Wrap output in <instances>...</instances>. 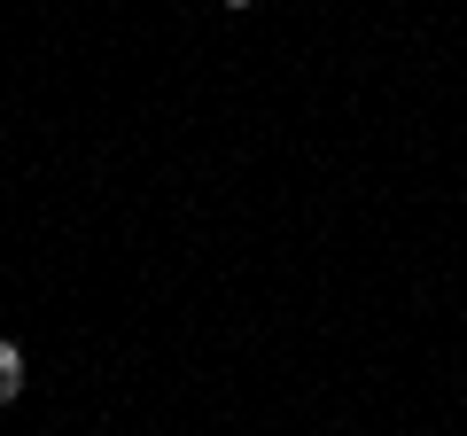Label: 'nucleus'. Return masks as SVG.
<instances>
[{
	"instance_id": "nucleus-1",
	"label": "nucleus",
	"mask_w": 467,
	"mask_h": 436,
	"mask_svg": "<svg viewBox=\"0 0 467 436\" xmlns=\"http://www.w3.org/2000/svg\"><path fill=\"white\" fill-rule=\"evenodd\" d=\"M16 398H24V351L0 336V405H16Z\"/></svg>"
},
{
	"instance_id": "nucleus-2",
	"label": "nucleus",
	"mask_w": 467,
	"mask_h": 436,
	"mask_svg": "<svg viewBox=\"0 0 467 436\" xmlns=\"http://www.w3.org/2000/svg\"><path fill=\"white\" fill-rule=\"evenodd\" d=\"M218 8H226V16H242V8H250V0H218Z\"/></svg>"
}]
</instances>
